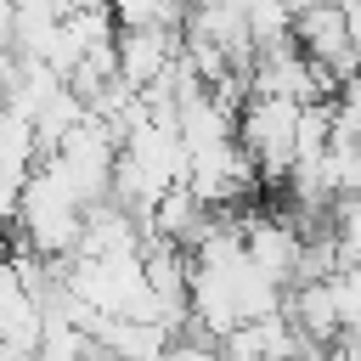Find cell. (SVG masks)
Masks as SVG:
<instances>
[{
  "instance_id": "1",
  "label": "cell",
  "mask_w": 361,
  "mask_h": 361,
  "mask_svg": "<svg viewBox=\"0 0 361 361\" xmlns=\"http://www.w3.org/2000/svg\"><path fill=\"white\" fill-rule=\"evenodd\" d=\"M299 118L305 107L288 96H254L237 113V141L248 152V164L259 169V186H288L293 164H299Z\"/></svg>"
},
{
  "instance_id": "2",
  "label": "cell",
  "mask_w": 361,
  "mask_h": 361,
  "mask_svg": "<svg viewBox=\"0 0 361 361\" xmlns=\"http://www.w3.org/2000/svg\"><path fill=\"white\" fill-rule=\"evenodd\" d=\"M39 135H34V124L23 118V113H11V107H0V220H11L17 214V197H23V186H28V175L39 169Z\"/></svg>"
},
{
  "instance_id": "3",
  "label": "cell",
  "mask_w": 361,
  "mask_h": 361,
  "mask_svg": "<svg viewBox=\"0 0 361 361\" xmlns=\"http://www.w3.org/2000/svg\"><path fill=\"white\" fill-rule=\"evenodd\" d=\"M118 34L130 28H186V0H107Z\"/></svg>"
},
{
  "instance_id": "4",
  "label": "cell",
  "mask_w": 361,
  "mask_h": 361,
  "mask_svg": "<svg viewBox=\"0 0 361 361\" xmlns=\"http://www.w3.org/2000/svg\"><path fill=\"white\" fill-rule=\"evenodd\" d=\"M158 361H226V355H220L214 338H203V333H180V338H169V350H164Z\"/></svg>"
},
{
  "instance_id": "5",
  "label": "cell",
  "mask_w": 361,
  "mask_h": 361,
  "mask_svg": "<svg viewBox=\"0 0 361 361\" xmlns=\"http://www.w3.org/2000/svg\"><path fill=\"white\" fill-rule=\"evenodd\" d=\"M355 192H361V141H355ZM355 192H350V197H355Z\"/></svg>"
},
{
  "instance_id": "6",
  "label": "cell",
  "mask_w": 361,
  "mask_h": 361,
  "mask_svg": "<svg viewBox=\"0 0 361 361\" xmlns=\"http://www.w3.org/2000/svg\"><path fill=\"white\" fill-rule=\"evenodd\" d=\"M186 6H192V0H186Z\"/></svg>"
}]
</instances>
